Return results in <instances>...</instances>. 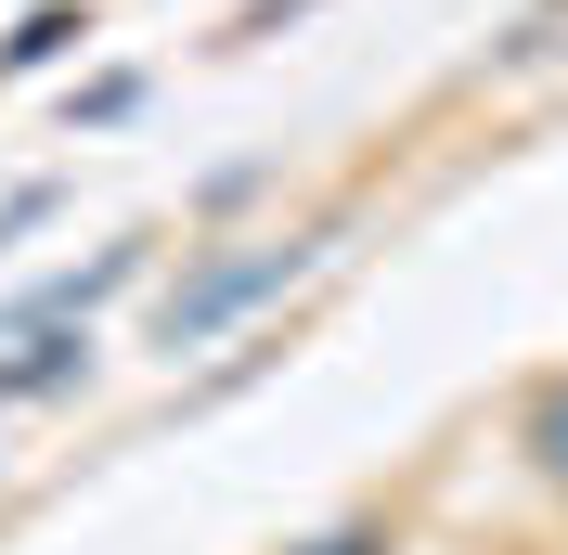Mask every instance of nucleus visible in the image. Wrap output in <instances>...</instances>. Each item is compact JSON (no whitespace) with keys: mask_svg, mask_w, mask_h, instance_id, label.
I'll return each instance as SVG.
<instances>
[{"mask_svg":"<svg viewBox=\"0 0 568 555\" xmlns=\"http://www.w3.org/2000/svg\"><path fill=\"white\" fill-rule=\"evenodd\" d=\"M323 259V233H246V245H220V259H194V272L169 284V297H155V349H207L220 323H246L258 297H272V284H297Z\"/></svg>","mask_w":568,"mask_h":555,"instance_id":"obj_1","label":"nucleus"},{"mask_svg":"<svg viewBox=\"0 0 568 555\" xmlns=\"http://www.w3.org/2000/svg\"><path fill=\"white\" fill-rule=\"evenodd\" d=\"M517 452H530V478H542V491H568V375H542V387H530Z\"/></svg>","mask_w":568,"mask_h":555,"instance_id":"obj_2","label":"nucleus"},{"mask_svg":"<svg viewBox=\"0 0 568 555\" xmlns=\"http://www.w3.org/2000/svg\"><path fill=\"white\" fill-rule=\"evenodd\" d=\"M65 375H91V336H27V362H0V401H52Z\"/></svg>","mask_w":568,"mask_h":555,"instance_id":"obj_3","label":"nucleus"},{"mask_svg":"<svg viewBox=\"0 0 568 555\" xmlns=\"http://www.w3.org/2000/svg\"><path fill=\"white\" fill-rule=\"evenodd\" d=\"M323 555H375V529H349V543H323Z\"/></svg>","mask_w":568,"mask_h":555,"instance_id":"obj_4","label":"nucleus"}]
</instances>
